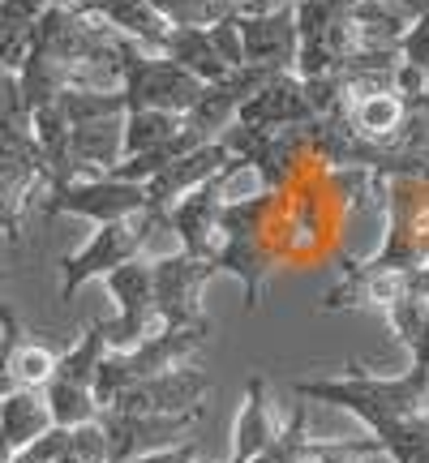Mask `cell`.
<instances>
[{
  "label": "cell",
  "instance_id": "16",
  "mask_svg": "<svg viewBox=\"0 0 429 463\" xmlns=\"http://www.w3.org/2000/svg\"><path fill=\"white\" fill-rule=\"evenodd\" d=\"M310 120H314V108L305 99V82L297 73H271L236 112V125H249V129H288Z\"/></svg>",
  "mask_w": 429,
  "mask_h": 463
},
{
  "label": "cell",
  "instance_id": "26",
  "mask_svg": "<svg viewBox=\"0 0 429 463\" xmlns=\"http://www.w3.org/2000/svg\"><path fill=\"white\" fill-rule=\"evenodd\" d=\"M181 129H185L181 112H155V108H147V112H125V159L164 146L167 137H176Z\"/></svg>",
  "mask_w": 429,
  "mask_h": 463
},
{
  "label": "cell",
  "instance_id": "40",
  "mask_svg": "<svg viewBox=\"0 0 429 463\" xmlns=\"http://www.w3.org/2000/svg\"><path fill=\"white\" fill-rule=\"evenodd\" d=\"M0 206H5V202H0ZM5 211H9V206H5ZM14 215H17V211H14Z\"/></svg>",
  "mask_w": 429,
  "mask_h": 463
},
{
  "label": "cell",
  "instance_id": "27",
  "mask_svg": "<svg viewBox=\"0 0 429 463\" xmlns=\"http://www.w3.org/2000/svg\"><path fill=\"white\" fill-rule=\"evenodd\" d=\"M103 352H108L103 326H100V322H91V326L78 335V344L61 352V361H56V373H52V378L91 386V382H95V369H100V361H103Z\"/></svg>",
  "mask_w": 429,
  "mask_h": 463
},
{
  "label": "cell",
  "instance_id": "6",
  "mask_svg": "<svg viewBox=\"0 0 429 463\" xmlns=\"http://www.w3.org/2000/svg\"><path fill=\"white\" fill-rule=\"evenodd\" d=\"M219 142H224V150H228L232 159H241L249 172H258V189H271V194H288L300 172L310 167L305 125H288V129L228 125Z\"/></svg>",
  "mask_w": 429,
  "mask_h": 463
},
{
  "label": "cell",
  "instance_id": "4",
  "mask_svg": "<svg viewBox=\"0 0 429 463\" xmlns=\"http://www.w3.org/2000/svg\"><path fill=\"white\" fill-rule=\"evenodd\" d=\"M116 78H120V95H125V112H181L189 116V108L198 103L202 86L189 69H181L167 56H150L147 48H138L133 39H125L120 61H116Z\"/></svg>",
  "mask_w": 429,
  "mask_h": 463
},
{
  "label": "cell",
  "instance_id": "14",
  "mask_svg": "<svg viewBox=\"0 0 429 463\" xmlns=\"http://www.w3.org/2000/svg\"><path fill=\"white\" fill-rule=\"evenodd\" d=\"M413 292V275L404 270H378L374 262L339 258V283L322 292V314H344V309H386L399 297Z\"/></svg>",
  "mask_w": 429,
  "mask_h": 463
},
{
  "label": "cell",
  "instance_id": "21",
  "mask_svg": "<svg viewBox=\"0 0 429 463\" xmlns=\"http://www.w3.org/2000/svg\"><path fill=\"white\" fill-rule=\"evenodd\" d=\"M159 56H167V61H176L181 69H189L198 82H219V78L232 73L206 26H172L164 39V48H159Z\"/></svg>",
  "mask_w": 429,
  "mask_h": 463
},
{
  "label": "cell",
  "instance_id": "29",
  "mask_svg": "<svg viewBox=\"0 0 429 463\" xmlns=\"http://www.w3.org/2000/svg\"><path fill=\"white\" fill-rule=\"evenodd\" d=\"M172 26H214L241 9V0H155Z\"/></svg>",
  "mask_w": 429,
  "mask_h": 463
},
{
  "label": "cell",
  "instance_id": "15",
  "mask_svg": "<svg viewBox=\"0 0 429 463\" xmlns=\"http://www.w3.org/2000/svg\"><path fill=\"white\" fill-rule=\"evenodd\" d=\"M271 78V69H258V65H241L232 69L228 78H219V82H206L202 86L198 103L189 108L185 116V125L198 133L202 142H219L228 125H236V112H241V103L258 90V86Z\"/></svg>",
  "mask_w": 429,
  "mask_h": 463
},
{
  "label": "cell",
  "instance_id": "19",
  "mask_svg": "<svg viewBox=\"0 0 429 463\" xmlns=\"http://www.w3.org/2000/svg\"><path fill=\"white\" fill-rule=\"evenodd\" d=\"M275 408H271V382L262 373H253L245 382V403L236 412V425H232V459L228 463H253L271 442H275Z\"/></svg>",
  "mask_w": 429,
  "mask_h": 463
},
{
  "label": "cell",
  "instance_id": "37",
  "mask_svg": "<svg viewBox=\"0 0 429 463\" xmlns=\"http://www.w3.org/2000/svg\"><path fill=\"white\" fill-rule=\"evenodd\" d=\"M413 292H421V297H429V262L421 266V270H413Z\"/></svg>",
  "mask_w": 429,
  "mask_h": 463
},
{
  "label": "cell",
  "instance_id": "34",
  "mask_svg": "<svg viewBox=\"0 0 429 463\" xmlns=\"http://www.w3.org/2000/svg\"><path fill=\"white\" fill-rule=\"evenodd\" d=\"M206 31H211L219 56L228 61V69H241V65H245V52H241V31H236V14L224 17V22H214V26H206Z\"/></svg>",
  "mask_w": 429,
  "mask_h": 463
},
{
  "label": "cell",
  "instance_id": "3",
  "mask_svg": "<svg viewBox=\"0 0 429 463\" xmlns=\"http://www.w3.org/2000/svg\"><path fill=\"white\" fill-rule=\"evenodd\" d=\"M120 48H125V34L103 26L100 17L82 14L78 5H69V9L52 5L31 26V52H43V56L65 61L73 69H116Z\"/></svg>",
  "mask_w": 429,
  "mask_h": 463
},
{
  "label": "cell",
  "instance_id": "25",
  "mask_svg": "<svg viewBox=\"0 0 429 463\" xmlns=\"http://www.w3.org/2000/svg\"><path fill=\"white\" fill-rule=\"evenodd\" d=\"M43 399H48V412H52V425H61V430H78L86 420H100V399L91 386H78V382H61L52 378L43 386Z\"/></svg>",
  "mask_w": 429,
  "mask_h": 463
},
{
  "label": "cell",
  "instance_id": "28",
  "mask_svg": "<svg viewBox=\"0 0 429 463\" xmlns=\"http://www.w3.org/2000/svg\"><path fill=\"white\" fill-rule=\"evenodd\" d=\"M310 403H297L292 412H288V420L280 425V433H275V442L258 455L253 463H297L305 450H310Z\"/></svg>",
  "mask_w": 429,
  "mask_h": 463
},
{
  "label": "cell",
  "instance_id": "39",
  "mask_svg": "<svg viewBox=\"0 0 429 463\" xmlns=\"http://www.w3.org/2000/svg\"><path fill=\"white\" fill-rule=\"evenodd\" d=\"M52 5H61V9H69V5H78V0H52Z\"/></svg>",
  "mask_w": 429,
  "mask_h": 463
},
{
  "label": "cell",
  "instance_id": "33",
  "mask_svg": "<svg viewBox=\"0 0 429 463\" xmlns=\"http://www.w3.org/2000/svg\"><path fill=\"white\" fill-rule=\"evenodd\" d=\"M399 61L408 69H416L421 78H429V14H421L408 26V34L399 39Z\"/></svg>",
  "mask_w": 429,
  "mask_h": 463
},
{
  "label": "cell",
  "instance_id": "13",
  "mask_svg": "<svg viewBox=\"0 0 429 463\" xmlns=\"http://www.w3.org/2000/svg\"><path fill=\"white\" fill-rule=\"evenodd\" d=\"M236 31H241V52H245V65L271 69V73H292L297 65V5L280 0L275 9L266 14H236Z\"/></svg>",
  "mask_w": 429,
  "mask_h": 463
},
{
  "label": "cell",
  "instance_id": "12",
  "mask_svg": "<svg viewBox=\"0 0 429 463\" xmlns=\"http://www.w3.org/2000/svg\"><path fill=\"white\" fill-rule=\"evenodd\" d=\"M211 391V373L202 364H176L167 373L133 382L129 391H120L112 412H142V416H185L198 412L202 399Z\"/></svg>",
  "mask_w": 429,
  "mask_h": 463
},
{
  "label": "cell",
  "instance_id": "8",
  "mask_svg": "<svg viewBox=\"0 0 429 463\" xmlns=\"http://www.w3.org/2000/svg\"><path fill=\"white\" fill-rule=\"evenodd\" d=\"M219 275L214 258H194V253H167L155 258V314L164 322V331L181 326H206L211 317L202 309V288Z\"/></svg>",
  "mask_w": 429,
  "mask_h": 463
},
{
  "label": "cell",
  "instance_id": "2",
  "mask_svg": "<svg viewBox=\"0 0 429 463\" xmlns=\"http://www.w3.org/2000/svg\"><path fill=\"white\" fill-rule=\"evenodd\" d=\"M280 194L271 189H258V194H245V198H228L224 202V215H219V232H224V245L214 253V266L219 275H232V279L245 288V309L258 314L266 300V279L275 270V253L266 245V223H271V211H275Z\"/></svg>",
  "mask_w": 429,
  "mask_h": 463
},
{
  "label": "cell",
  "instance_id": "5",
  "mask_svg": "<svg viewBox=\"0 0 429 463\" xmlns=\"http://www.w3.org/2000/svg\"><path fill=\"white\" fill-rule=\"evenodd\" d=\"M159 228H167V215L150 211V206L138 211V215H129V219L100 223V232H95L78 253H69L65 262H61V300H73L82 283L103 279L108 270L125 266L129 258H142L150 232H159Z\"/></svg>",
  "mask_w": 429,
  "mask_h": 463
},
{
  "label": "cell",
  "instance_id": "17",
  "mask_svg": "<svg viewBox=\"0 0 429 463\" xmlns=\"http://www.w3.org/2000/svg\"><path fill=\"white\" fill-rule=\"evenodd\" d=\"M228 164H232V155L224 150V142H206V146H198V150H185L181 159H172V164L159 167L147 181V206L159 211V215H167L172 202L185 198V194L198 189V184L214 181Z\"/></svg>",
  "mask_w": 429,
  "mask_h": 463
},
{
  "label": "cell",
  "instance_id": "20",
  "mask_svg": "<svg viewBox=\"0 0 429 463\" xmlns=\"http://www.w3.org/2000/svg\"><path fill=\"white\" fill-rule=\"evenodd\" d=\"M52 430V412L43 391H31V386H17L14 395L0 399V442L14 450L31 447L39 433Z\"/></svg>",
  "mask_w": 429,
  "mask_h": 463
},
{
  "label": "cell",
  "instance_id": "36",
  "mask_svg": "<svg viewBox=\"0 0 429 463\" xmlns=\"http://www.w3.org/2000/svg\"><path fill=\"white\" fill-rule=\"evenodd\" d=\"M43 9H52V0H0V14L17 22H34Z\"/></svg>",
  "mask_w": 429,
  "mask_h": 463
},
{
  "label": "cell",
  "instance_id": "23",
  "mask_svg": "<svg viewBox=\"0 0 429 463\" xmlns=\"http://www.w3.org/2000/svg\"><path fill=\"white\" fill-rule=\"evenodd\" d=\"M404 116H408V99L399 90H382V95H369V99L352 103V120H357L361 137L378 142V146L396 142L399 129H404Z\"/></svg>",
  "mask_w": 429,
  "mask_h": 463
},
{
  "label": "cell",
  "instance_id": "10",
  "mask_svg": "<svg viewBox=\"0 0 429 463\" xmlns=\"http://www.w3.org/2000/svg\"><path fill=\"white\" fill-rule=\"evenodd\" d=\"M236 172H245L241 159H232L214 181L198 184V189H189L185 198H176L167 206V228L181 236V249L185 253H194V258H214L219 245H224V232H219V215H224V202H228V181Z\"/></svg>",
  "mask_w": 429,
  "mask_h": 463
},
{
  "label": "cell",
  "instance_id": "7",
  "mask_svg": "<svg viewBox=\"0 0 429 463\" xmlns=\"http://www.w3.org/2000/svg\"><path fill=\"white\" fill-rule=\"evenodd\" d=\"M378 270L413 275L429 262V181H386V228L374 258Z\"/></svg>",
  "mask_w": 429,
  "mask_h": 463
},
{
  "label": "cell",
  "instance_id": "35",
  "mask_svg": "<svg viewBox=\"0 0 429 463\" xmlns=\"http://www.w3.org/2000/svg\"><path fill=\"white\" fill-rule=\"evenodd\" d=\"M194 459H198V438H185L176 447L150 450V455H138V459H125V463H194Z\"/></svg>",
  "mask_w": 429,
  "mask_h": 463
},
{
  "label": "cell",
  "instance_id": "32",
  "mask_svg": "<svg viewBox=\"0 0 429 463\" xmlns=\"http://www.w3.org/2000/svg\"><path fill=\"white\" fill-rule=\"evenodd\" d=\"M69 455L78 463H108V433L100 420H86L78 430H69Z\"/></svg>",
  "mask_w": 429,
  "mask_h": 463
},
{
  "label": "cell",
  "instance_id": "41",
  "mask_svg": "<svg viewBox=\"0 0 429 463\" xmlns=\"http://www.w3.org/2000/svg\"><path fill=\"white\" fill-rule=\"evenodd\" d=\"M425 425H429V416H425Z\"/></svg>",
  "mask_w": 429,
  "mask_h": 463
},
{
  "label": "cell",
  "instance_id": "18",
  "mask_svg": "<svg viewBox=\"0 0 429 463\" xmlns=\"http://www.w3.org/2000/svg\"><path fill=\"white\" fill-rule=\"evenodd\" d=\"M78 9L100 17L103 26H112L116 34L133 39L138 48H147V52L164 48L167 31H172V22L155 9V0H78Z\"/></svg>",
  "mask_w": 429,
  "mask_h": 463
},
{
  "label": "cell",
  "instance_id": "22",
  "mask_svg": "<svg viewBox=\"0 0 429 463\" xmlns=\"http://www.w3.org/2000/svg\"><path fill=\"white\" fill-rule=\"evenodd\" d=\"M108 292L116 300V317H159L155 314V262L147 258H129L103 275Z\"/></svg>",
  "mask_w": 429,
  "mask_h": 463
},
{
  "label": "cell",
  "instance_id": "9",
  "mask_svg": "<svg viewBox=\"0 0 429 463\" xmlns=\"http://www.w3.org/2000/svg\"><path fill=\"white\" fill-rule=\"evenodd\" d=\"M43 215H78L91 223H116L138 211H147V184L116 181V176H91V181L52 184L39 198Z\"/></svg>",
  "mask_w": 429,
  "mask_h": 463
},
{
  "label": "cell",
  "instance_id": "30",
  "mask_svg": "<svg viewBox=\"0 0 429 463\" xmlns=\"http://www.w3.org/2000/svg\"><path fill=\"white\" fill-rule=\"evenodd\" d=\"M56 352L43 344H31V339H22V347H17L14 356V378L17 386H31V391H43L52 382V373H56Z\"/></svg>",
  "mask_w": 429,
  "mask_h": 463
},
{
  "label": "cell",
  "instance_id": "31",
  "mask_svg": "<svg viewBox=\"0 0 429 463\" xmlns=\"http://www.w3.org/2000/svg\"><path fill=\"white\" fill-rule=\"evenodd\" d=\"M22 339H26V331H22L17 314L9 309V305H0V399L17 391L14 356H17V347H22Z\"/></svg>",
  "mask_w": 429,
  "mask_h": 463
},
{
  "label": "cell",
  "instance_id": "24",
  "mask_svg": "<svg viewBox=\"0 0 429 463\" xmlns=\"http://www.w3.org/2000/svg\"><path fill=\"white\" fill-rule=\"evenodd\" d=\"M382 314H386L391 335L413 352V361H429V297L408 292V297H399L396 305H386Z\"/></svg>",
  "mask_w": 429,
  "mask_h": 463
},
{
  "label": "cell",
  "instance_id": "42",
  "mask_svg": "<svg viewBox=\"0 0 429 463\" xmlns=\"http://www.w3.org/2000/svg\"><path fill=\"white\" fill-rule=\"evenodd\" d=\"M194 463H198V459H194Z\"/></svg>",
  "mask_w": 429,
  "mask_h": 463
},
{
  "label": "cell",
  "instance_id": "38",
  "mask_svg": "<svg viewBox=\"0 0 429 463\" xmlns=\"http://www.w3.org/2000/svg\"><path fill=\"white\" fill-rule=\"evenodd\" d=\"M297 463H322V442L314 438V442H310V450H305V455H300Z\"/></svg>",
  "mask_w": 429,
  "mask_h": 463
},
{
  "label": "cell",
  "instance_id": "1",
  "mask_svg": "<svg viewBox=\"0 0 429 463\" xmlns=\"http://www.w3.org/2000/svg\"><path fill=\"white\" fill-rule=\"evenodd\" d=\"M344 378H300L292 382L297 399L335 403L361 420L369 433H382L404 420H425L429 416V361H413L404 373H361V364L348 361Z\"/></svg>",
  "mask_w": 429,
  "mask_h": 463
},
{
  "label": "cell",
  "instance_id": "11",
  "mask_svg": "<svg viewBox=\"0 0 429 463\" xmlns=\"http://www.w3.org/2000/svg\"><path fill=\"white\" fill-rule=\"evenodd\" d=\"M198 420H202V408L185 416H142V412H112V408H103L100 425L108 433V463H125V459H138V455H150V450L176 447L185 438H194Z\"/></svg>",
  "mask_w": 429,
  "mask_h": 463
}]
</instances>
